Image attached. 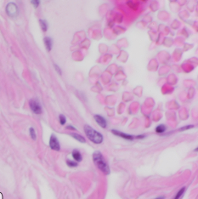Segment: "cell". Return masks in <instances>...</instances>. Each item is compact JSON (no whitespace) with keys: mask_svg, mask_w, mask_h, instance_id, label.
<instances>
[{"mask_svg":"<svg viewBox=\"0 0 198 199\" xmlns=\"http://www.w3.org/2000/svg\"><path fill=\"white\" fill-rule=\"evenodd\" d=\"M191 128H194V125H189V126H184V127H183V128H181L179 130H189V129H191Z\"/></svg>","mask_w":198,"mask_h":199,"instance_id":"18","label":"cell"},{"mask_svg":"<svg viewBox=\"0 0 198 199\" xmlns=\"http://www.w3.org/2000/svg\"><path fill=\"white\" fill-rule=\"evenodd\" d=\"M165 131H166V126L163 124L159 125L156 128V132L158 133V134H163Z\"/></svg>","mask_w":198,"mask_h":199,"instance_id":"12","label":"cell"},{"mask_svg":"<svg viewBox=\"0 0 198 199\" xmlns=\"http://www.w3.org/2000/svg\"><path fill=\"white\" fill-rule=\"evenodd\" d=\"M155 199H165V197L162 196V197H157V198H155Z\"/></svg>","mask_w":198,"mask_h":199,"instance_id":"22","label":"cell"},{"mask_svg":"<svg viewBox=\"0 0 198 199\" xmlns=\"http://www.w3.org/2000/svg\"><path fill=\"white\" fill-rule=\"evenodd\" d=\"M44 41L46 50H48V51H50V50H52V45H53V41H52V39H51L50 38H49V37H46V38H44Z\"/></svg>","mask_w":198,"mask_h":199,"instance_id":"9","label":"cell"},{"mask_svg":"<svg viewBox=\"0 0 198 199\" xmlns=\"http://www.w3.org/2000/svg\"><path fill=\"white\" fill-rule=\"evenodd\" d=\"M55 69H56V71H57V72H59V74L61 75V72H60V69H59V66H58L57 65H55Z\"/></svg>","mask_w":198,"mask_h":199,"instance_id":"20","label":"cell"},{"mask_svg":"<svg viewBox=\"0 0 198 199\" xmlns=\"http://www.w3.org/2000/svg\"><path fill=\"white\" fill-rule=\"evenodd\" d=\"M111 132H112L115 135L119 136V137H121V138H123V139H128V140H133V139H134V136H133V135H130V134H125V133H123V132H120L118 130H111Z\"/></svg>","mask_w":198,"mask_h":199,"instance_id":"6","label":"cell"},{"mask_svg":"<svg viewBox=\"0 0 198 199\" xmlns=\"http://www.w3.org/2000/svg\"><path fill=\"white\" fill-rule=\"evenodd\" d=\"M66 129H67V130H73V131H75V130H76V129H75V128H74V127H73V126H72V125H68V126L66 127Z\"/></svg>","mask_w":198,"mask_h":199,"instance_id":"19","label":"cell"},{"mask_svg":"<svg viewBox=\"0 0 198 199\" xmlns=\"http://www.w3.org/2000/svg\"><path fill=\"white\" fill-rule=\"evenodd\" d=\"M185 187H183V188H181V189L178 191V192H177V194L175 195V197H174V198L173 199H181V197H183V195L184 194V191H185Z\"/></svg>","mask_w":198,"mask_h":199,"instance_id":"11","label":"cell"},{"mask_svg":"<svg viewBox=\"0 0 198 199\" xmlns=\"http://www.w3.org/2000/svg\"><path fill=\"white\" fill-rule=\"evenodd\" d=\"M72 134V136L75 139L78 140L81 143H85L86 140H85V138L84 136H82V135H80V134H75V133H72V134Z\"/></svg>","mask_w":198,"mask_h":199,"instance_id":"10","label":"cell"},{"mask_svg":"<svg viewBox=\"0 0 198 199\" xmlns=\"http://www.w3.org/2000/svg\"><path fill=\"white\" fill-rule=\"evenodd\" d=\"M32 2V4L34 5L35 8H37V7H38V5H40V1L39 0H32L31 1Z\"/></svg>","mask_w":198,"mask_h":199,"instance_id":"17","label":"cell"},{"mask_svg":"<svg viewBox=\"0 0 198 199\" xmlns=\"http://www.w3.org/2000/svg\"><path fill=\"white\" fill-rule=\"evenodd\" d=\"M93 160L97 168L105 174H110V168L107 163L105 162L103 155L101 154L99 152H95L93 154Z\"/></svg>","mask_w":198,"mask_h":199,"instance_id":"1","label":"cell"},{"mask_svg":"<svg viewBox=\"0 0 198 199\" xmlns=\"http://www.w3.org/2000/svg\"><path fill=\"white\" fill-rule=\"evenodd\" d=\"M94 120H95V122H96L100 127H102V128H106V127H107V122H106V120L105 119V118H103L102 116H100V115H95V116H94Z\"/></svg>","mask_w":198,"mask_h":199,"instance_id":"7","label":"cell"},{"mask_svg":"<svg viewBox=\"0 0 198 199\" xmlns=\"http://www.w3.org/2000/svg\"><path fill=\"white\" fill-rule=\"evenodd\" d=\"M59 124L61 125H64L65 124V123H66V118H65V117L64 115L60 114L59 116Z\"/></svg>","mask_w":198,"mask_h":199,"instance_id":"16","label":"cell"},{"mask_svg":"<svg viewBox=\"0 0 198 199\" xmlns=\"http://www.w3.org/2000/svg\"><path fill=\"white\" fill-rule=\"evenodd\" d=\"M39 23L42 30L44 31V32H46L47 29H48V23H47V21L44 20H39Z\"/></svg>","mask_w":198,"mask_h":199,"instance_id":"13","label":"cell"},{"mask_svg":"<svg viewBox=\"0 0 198 199\" xmlns=\"http://www.w3.org/2000/svg\"><path fill=\"white\" fill-rule=\"evenodd\" d=\"M29 106L31 110L32 111V112L35 114H41L43 112L42 106L40 105L39 101L36 99H32L29 101Z\"/></svg>","mask_w":198,"mask_h":199,"instance_id":"3","label":"cell"},{"mask_svg":"<svg viewBox=\"0 0 198 199\" xmlns=\"http://www.w3.org/2000/svg\"><path fill=\"white\" fill-rule=\"evenodd\" d=\"M136 138H137V139H143V138H145V135H144V134H142V135H138V136H136Z\"/></svg>","mask_w":198,"mask_h":199,"instance_id":"21","label":"cell"},{"mask_svg":"<svg viewBox=\"0 0 198 199\" xmlns=\"http://www.w3.org/2000/svg\"><path fill=\"white\" fill-rule=\"evenodd\" d=\"M50 147L52 150L56 151V152H59V150H60V145H59V140H58L57 137L55 136V134H52L50 136Z\"/></svg>","mask_w":198,"mask_h":199,"instance_id":"5","label":"cell"},{"mask_svg":"<svg viewBox=\"0 0 198 199\" xmlns=\"http://www.w3.org/2000/svg\"><path fill=\"white\" fill-rule=\"evenodd\" d=\"M66 164L68 165L69 167H72V168H75L78 166V163L75 162V161H72V160L67 159L66 160Z\"/></svg>","mask_w":198,"mask_h":199,"instance_id":"15","label":"cell"},{"mask_svg":"<svg viewBox=\"0 0 198 199\" xmlns=\"http://www.w3.org/2000/svg\"><path fill=\"white\" fill-rule=\"evenodd\" d=\"M72 158H73V159H74L75 162H77V163H78V162H81L82 159H83V157H82V154L80 153L79 151H78V150H74L73 152H72Z\"/></svg>","mask_w":198,"mask_h":199,"instance_id":"8","label":"cell"},{"mask_svg":"<svg viewBox=\"0 0 198 199\" xmlns=\"http://www.w3.org/2000/svg\"><path fill=\"white\" fill-rule=\"evenodd\" d=\"M84 132L86 136L91 140L92 142H94V144H101L103 142V135L99 133L98 131L93 129L91 126L86 124L84 126Z\"/></svg>","mask_w":198,"mask_h":199,"instance_id":"2","label":"cell"},{"mask_svg":"<svg viewBox=\"0 0 198 199\" xmlns=\"http://www.w3.org/2000/svg\"><path fill=\"white\" fill-rule=\"evenodd\" d=\"M6 13L10 17H15L19 14V10L17 5L14 3H10L6 6Z\"/></svg>","mask_w":198,"mask_h":199,"instance_id":"4","label":"cell"},{"mask_svg":"<svg viewBox=\"0 0 198 199\" xmlns=\"http://www.w3.org/2000/svg\"><path fill=\"white\" fill-rule=\"evenodd\" d=\"M29 134L30 136H31V138L32 139H37V134H36V131H35L34 128H30L29 129Z\"/></svg>","mask_w":198,"mask_h":199,"instance_id":"14","label":"cell"}]
</instances>
